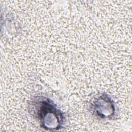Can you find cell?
<instances>
[{
    "label": "cell",
    "mask_w": 132,
    "mask_h": 132,
    "mask_svg": "<svg viewBox=\"0 0 132 132\" xmlns=\"http://www.w3.org/2000/svg\"><path fill=\"white\" fill-rule=\"evenodd\" d=\"M30 114L46 130H59L64 126L65 118L53 100L42 95L33 96L28 102Z\"/></svg>",
    "instance_id": "cell-1"
},
{
    "label": "cell",
    "mask_w": 132,
    "mask_h": 132,
    "mask_svg": "<svg viewBox=\"0 0 132 132\" xmlns=\"http://www.w3.org/2000/svg\"><path fill=\"white\" fill-rule=\"evenodd\" d=\"M91 110L96 117L104 120L110 119L116 114L115 104L107 93H103L93 101Z\"/></svg>",
    "instance_id": "cell-2"
}]
</instances>
